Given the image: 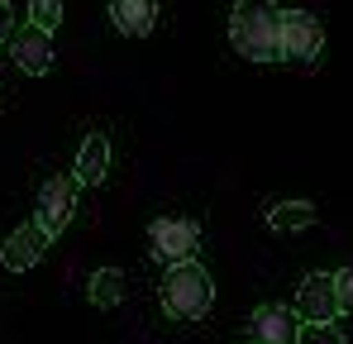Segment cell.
I'll use <instances>...</instances> for the list:
<instances>
[{
	"instance_id": "obj_1",
	"label": "cell",
	"mask_w": 353,
	"mask_h": 344,
	"mask_svg": "<svg viewBox=\"0 0 353 344\" xmlns=\"http://www.w3.org/2000/svg\"><path fill=\"white\" fill-rule=\"evenodd\" d=\"M277 34H282V10L272 0H239L230 15V44L248 62H277Z\"/></svg>"
},
{
	"instance_id": "obj_2",
	"label": "cell",
	"mask_w": 353,
	"mask_h": 344,
	"mask_svg": "<svg viewBox=\"0 0 353 344\" xmlns=\"http://www.w3.org/2000/svg\"><path fill=\"white\" fill-rule=\"evenodd\" d=\"M210 296H215L210 273L196 258L168 263V278H163V306H168V316H176V321H201L210 311Z\"/></svg>"
},
{
	"instance_id": "obj_3",
	"label": "cell",
	"mask_w": 353,
	"mask_h": 344,
	"mask_svg": "<svg viewBox=\"0 0 353 344\" xmlns=\"http://www.w3.org/2000/svg\"><path fill=\"white\" fill-rule=\"evenodd\" d=\"M325 48V29L310 10H282V34H277V57L296 62V67H310Z\"/></svg>"
},
{
	"instance_id": "obj_4",
	"label": "cell",
	"mask_w": 353,
	"mask_h": 344,
	"mask_svg": "<svg viewBox=\"0 0 353 344\" xmlns=\"http://www.w3.org/2000/svg\"><path fill=\"white\" fill-rule=\"evenodd\" d=\"M77 177L72 172H58V177H48L43 187H39V211H34V220L48 229V234H62V229L72 225V216H77Z\"/></svg>"
},
{
	"instance_id": "obj_5",
	"label": "cell",
	"mask_w": 353,
	"mask_h": 344,
	"mask_svg": "<svg viewBox=\"0 0 353 344\" xmlns=\"http://www.w3.org/2000/svg\"><path fill=\"white\" fill-rule=\"evenodd\" d=\"M148 239H153V254H158L163 263H181V258H196V249H201V225L186 220V216H163V220H153Z\"/></svg>"
},
{
	"instance_id": "obj_6",
	"label": "cell",
	"mask_w": 353,
	"mask_h": 344,
	"mask_svg": "<svg viewBox=\"0 0 353 344\" xmlns=\"http://www.w3.org/2000/svg\"><path fill=\"white\" fill-rule=\"evenodd\" d=\"M48 239H53V234L39 225V220H24L19 229H10V239H5V249H0V263H5L10 273H24V268H34V263L43 258Z\"/></svg>"
},
{
	"instance_id": "obj_7",
	"label": "cell",
	"mask_w": 353,
	"mask_h": 344,
	"mask_svg": "<svg viewBox=\"0 0 353 344\" xmlns=\"http://www.w3.org/2000/svg\"><path fill=\"white\" fill-rule=\"evenodd\" d=\"M10 53H14V62H19V72L43 77V72L53 67V39H48V29L24 24V29H10Z\"/></svg>"
},
{
	"instance_id": "obj_8",
	"label": "cell",
	"mask_w": 353,
	"mask_h": 344,
	"mask_svg": "<svg viewBox=\"0 0 353 344\" xmlns=\"http://www.w3.org/2000/svg\"><path fill=\"white\" fill-rule=\"evenodd\" d=\"M296 321H339L334 273H310L296 292Z\"/></svg>"
},
{
	"instance_id": "obj_9",
	"label": "cell",
	"mask_w": 353,
	"mask_h": 344,
	"mask_svg": "<svg viewBox=\"0 0 353 344\" xmlns=\"http://www.w3.org/2000/svg\"><path fill=\"white\" fill-rule=\"evenodd\" d=\"M248 340L253 344H296V311L282 301H268L253 311L248 321Z\"/></svg>"
},
{
	"instance_id": "obj_10",
	"label": "cell",
	"mask_w": 353,
	"mask_h": 344,
	"mask_svg": "<svg viewBox=\"0 0 353 344\" xmlns=\"http://www.w3.org/2000/svg\"><path fill=\"white\" fill-rule=\"evenodd\" d=\"M110 19L124 39H148L158 24V0H110Z\"/></svg>"
},
{
	"instance_id": "obj_11",
	"label": "cell",
	"mask_w": 353,
	"mask_h": 344,
	"mask_svg": "<svg viewBox=\"0 0 353 344\" xmlns=\"http://www.w3.org/2000/svg\"><path fill=\"white\" fill-rule=\"evenodd\" d=\"M105 172H110V139L105 134H86V144L77 153V168H72L77 187H101Z\"/></svg>"
},
{
	"instance_id": "obj_12",
	"label": "cell",
	"mask_w": 353,
	"mask_h": 344,
	"mask_svg": "<svg viewBox=\"0 0 353 344\" xmlns=\"http://www.w3.org/2000/svg\"><path fill=\"white\" fill-rule=\"evenodd\" d=\"M320 220V211L310 206V201H277L272 211H268V225L277 229V234H296V229H310Z\"/></svg>"
},
{
	"instance_id": "obj_13",
	"label": "cell",
	"mask_w": 353,
	"mask_h": 344,
	"mask_svg": "<svg viewBox=\"0 0 353 344\" xmlns=\"http://www.w3.org/2000/svg\"><path fill=\"white\" fill-rule=\"evenodd\" d=\"M86 296H91V306H101V311L119 306V301H124V273H119V268H101V273H91Z\"/></svg>"
},
{
	"instance_id": "obj_14",
	"label": "cell",
	"mask_w": 353,
	"mask_h": 344,
	"mask_svg": "<svg viewBox=\"0 0 353 344\" xmlns=\"http://www.w3.org/2000/svg\"><path fill=\"white\" fill-rule=\"evenodd\" d=\"M296 344H344V330L334 321H305L296 325Z\"/></svg>"
},
{
	"instance_id": "obj_15",
	"label": "cell",
	"mask_w": 353,
	"mask_h": 344,
	"mask_svg": "<svg viewBox=\"0 0 353 344\" xmlns=\"http://www.w3.org/2000/svg\"><path fill=\"white\" fill-rule=\"evenodd\" d=\"M29 24H39V29H58L62 24V0H29Z\"/></svg>"
},
{
	"instance_id": "obj_16",
	"label": "cell",
	"mask_w": 353,
	"mask_h": 344,
	"mask_svg": "<svg viewBox=\"0 0 353 344\" xmlns=\"http://www.w3.org/2000/svg\"><path fill=\"white\" fill-rule=\"evenodd\" d=\"M334 301H339V311H353V268L334 273Z\"/></svg>"
},
{
	"instance_id": "obj_17",
	"label": "cell",
	"mask_w": 353,
	"mask_h": 344,
	"mask_svg": "<svg viewBox=\"0 0 353 344\" xmlns=\"http://www.w3.org/2000/svg\"><path fill=\"white\" fill-rule=\"evenodd\" d=\"M10 29H14V19H10V5H5V0H0V44H5V39H10Z\"/></svg>"
}]
</instances>
